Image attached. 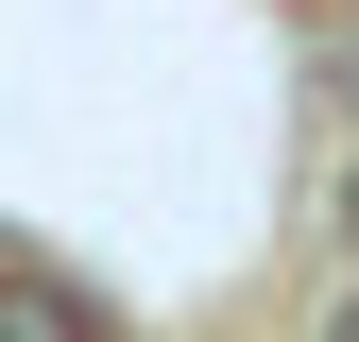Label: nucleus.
<instances>
[{"label":"nucleus","mask_w":359,"mask_h":342,"mask_svg":"<svg viewBox=\"0 0 359 342\" xmlns=\"http://www.w3.org/2000/svg\"><path fill=\"white\" fill-rule=\"evenodd\" d=\"M325 342H359V291H342V325H325Z\"/></svg>","instance_id":"nucleus-1"}]
</instances>
